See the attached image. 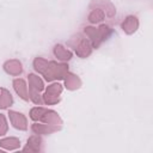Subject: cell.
<instances>
[{"mask_svg": "<svg viewBox=\"0 0 153 153\" xmlns=\"http://www.w3.org/2000/svg\"><path fill=\"white\" fill-rule=\"evenodd\" d=\"M74 39H75V43L72 42V44H73V48L75 50V54L81 59L88 57L91 55V53H92V49H93L91 42L87 38L79 37V36L76 38H74Z\"/></svg>", "mask_w": 153, "mask_h": 153, "instance_id": "4", "label": "cell"}, {"mask_svg": "<svg viewBox=\"0 0 153 153\" xmlns=\"http://www.w3.org/2000/svg\"><path fill=\"white\" fill-rule=\"evenodd\" d=\"M121 29L127 35H133L139 29V19L135 16H128L121 23Z\"/></svg>", "mask_w": 153, "mask_h": 153, "instance_id": "7", "label": "cell"}, {"mask_svg": "<svg viewBox=\"0 0 153 153\" xmlns=\"http://www.w3.org/2000/svg\"><path fill=\"white\" fill-rule=\"evenodd\" d=\"M8 130V124H7V121H6V117L5 115L0 114V136L5 135Z\"/></svg>", "mask_w": 153, "mask_h": 153, "instance_id": "19", "label": "cell"}, {"mask_svg": "<svg viewBox=\"0 0 153 153\" xmlns=\"http://www.w3.org/2000/svg\"><path fill=\"white\" fill-rule=\"evenodd\" d=\"M0 146L6 151H13V149H17L20 147V140L18 137H13V136L5 137V139L0 140Z\"/></svg>", "mask_w": 153, "mask_h": 153, "instance_id": "15", "label": "cell"}, {"mask_svg": "<svg viewBox=\"0 0 153 153\" xmlns=\"http://www.w3.org/2000/svg\"><path fill=\"white\" fill-rule=\"evenodd\" d=\"M104 18H105V12L99 7L92 8L88 13V17H87L88 22L92 23V24H98V23L103 22Z\"/></svg>", "mask_w": 153, "mask_h": 153, "instance_id": "17", "label": "cell"}, {"mask_svg": "<svg viewBox=\"0 0 153 153\" xmlns=\"http://www.w3.org/2000/svg\"><path fill=\"white\" fill-rule=\"evenodd\" d=\"M8 117L12 126L18 130H26L27 129V120L22 112H17L13 110L8 111Z\"/></svg>", "mask_w": 153, "mask_h": 153, "instance_id": "5", "label": "cell"}, {"mask_svg": "<svg viewBox=\"0 0 153 153\" xmlns=\"http://www.w3.org/2000/svg\"><path fill=\"white\" fill-rule=\"evenodd\" d=\"M27 81H29V87H30V92H38L41 93L43 90H44V84H43V80L33 74V73H30L27 75Z\"/></svg>", "mask_w": 153, "mask_h": 153, "instance_id": "12", "label": "cell"}, {"mask_svg": "<svg viewBox=\"0 0 153 153\" xmlns=\"http://www.w3.org/2000/svg\"><path fill=\"white\" fill-rule=\"evenodd\" d=\"M62 93V85L59 82H54L45 88V92L42 94L43 104L55 105L60 102V96Z\"/></svg>", "mask_w": 153, "mask_h": 153, "instance_id": "3", "label": "cell"}, {"mask_svg": "<svg viewBox=\"0 0 153 153\" xmlns=\"http://www.w3.org/2000/svg\"><path fill=\"white\" fill-rule=\"evenodd\" d=\"M60 129L59 126H53V124H48V123H33L31 127V130L37 134V135H48V134H53L55 131H57Z\"/></svg>", "mask_w": 153, "mask_h": 153, "instance_id": "9", "label": "cell"}, {"mask_svg": "<svg viewBox=\"0 0 153 153\" xmlns=\"http://www.w3.org/2000/svg\"><path fill=\"white\" fill-rule=\"evenodd\" d=\"M33 68L37 73L42 74L47 81L63 79L68 72L67 63H60L56 61H48L43 57H36L33 60Z\"/></svg>", "mask_w": 153, "mask_h": 153, "instance_id": "1", "label": "cell"}, {"mask_svg": "<svg viewBox=\"0 0 153 153\" xmlns=\"http://www.w3.org/2000/svg\"><path fill=\"white\" fill-rule=\"evenodd\" d=\"M63 80H65V87L67 90H69V91L78 90L81 86V79L76 74H74V73L67 72V74L65 75Z\"/></svg>", "mask_w": 153, "mask_h": 153, "instance_id": "11", "label": "cell"}, {"mask_svg": "<svg viewBox=\"0 0 153 153\" xmlns=\"http://www.w3.org/2000/svg\"><path fill=\"white\" fill-rule=\"evenodd\" d=\"M54 55L60 61H68L73 56L72 51L69 49H67L66 47H63L62 44H56L54 47Z\"/></svg>", "mask_w": 153, "mask_h": 153, "instance_id": "13", "label": "cell"}, {"mask_svg": "<svg viewBox=\"0 0 153 153\" xmlns=\"http://www.w3.org/2000/svg\"><path fill=\"white\" fill-rule=\"evenodd\" d=\"M41 145H42L41 137L37 134H35L27 139V143L23 148V151L24 152H38L41 151Z\"/></svg>", "mask_w": 153, "mask_h": 153, "instance_id": "14", "label": "cell"}, {"mask_svg": "<svg viewBox=\"0 0 153 153\" xmlns=\"http://www.w3.org/2000/svg\"><path fill=\"white\" fill-rule=\"evenodd\" d=\"M4 71L10 74V75H13V76H18L22 74L23 72V65L19 60L17 59H12V60H7L5 63H4Z\"/></svg>", "mask_w": 153, "mask_h": 153, "instance_id": "6", "label": "cell"}, {"mask_svg": "<svg viewBox=\"0 0 153 153\" xmlns=\"http://www.w3.org/2000/svg\"><path fill=\"white\" fill-rule=\"evenodd\" d=\"M84 32L91 42L92 48H98L111 35V29L108 25H100L98 27L86 26L84 29Z\"/></svg>", "mask_w": 153, "mask_h": 153, "instance_id": "2", "label": "cell"}, {"mask_svg": "<svg viewBox=\"0 0 153 153\" xmlns=\"http://www.w3.org/2000/svg\"><path fill=\"white\" fill-rule=\"evenodd\" d=\"M13 104V97L6 88H0V109H7Z\"/></svg>", "mask_w": 153, "mask_h": 153, "instance_id": "16", "label": "cell"}, {"mask_svg": "<svg viewBox=\"0 0 153 153\" xmlns=\"http://www.w3.org/2000/svg\"><path fill=\"white\" fill-rule=\"evenodd\" d=\"M44 110H45V108H42V106H38V105L35 106V108H32L30 110V118L32 121H39V118L43 115Z\"/></svg>", "mask_w": 153, "mask_h": 153, "instance_id": "18", "label": "cell"}, {"mask_svg": "<svg viewBox=\"0 0 153 153\" xmlns=\"http://www.w3.org/2000/svg\"><path fill=\"white\" fill-rule=\"evenodd\" d=\"M13 88L16 91V93L23 99V100H29V90H27V85L25 82L24 79L22 78H17L13 80Z\"/></svg>", "mask_w": 153, "mask_h": 153, "instance_id": "10", "label": "cell"}, {"mask_svg": "<svg viewBox=\"0 0 153 153\" xmlns=\"http://www.w3.org/2000/svg\"><path fill=\"white\" fill-rule=\"evenodd\" d=\"M39 121L43 122V123H48V124H53V126H59V127H61V124H62V120L59 116V114L56 111H54V110H48V109L44 110V112L41 116Z\"/></svg>", "mask_w": 153, "mask_h": 153, "instance_id": "8", "label": "cell"}]
</instances>
